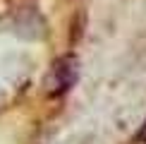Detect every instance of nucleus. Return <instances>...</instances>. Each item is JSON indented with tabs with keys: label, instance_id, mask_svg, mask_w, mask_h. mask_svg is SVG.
Listing matches in <instances>:
<instances>
[{
	"label": "nucleus",
	"instance_id": "f03ea898",
	"mask_svg": "<svg viewBox=\"0 0 146 144\" xmlns=\"http://www.w3.org/2000/svg\"><path fill=\"white\" fill-rule=\"evenodd\" d=\"M139 142H141V144H146V123H144L141 132H139Z\"/></svg>",
	"mask_w": 146,
	"mask_h": 144
},
{
	"label": "nucleus",
	"instance_id": "f257e3e1",
	"mask_svg": "<svg viewBox=\"0 0 146 144\" xmlns=\"http://www.w3.org/2000/svg\"><path fill=\"white\" fill-rule=\"evenodd\" d=\"M74 79H77V60L70 58V55L60 58L58 63H53L50 72H48V79H46L48 94H53V96L65 94L74 84Z\"/></svg>",
	"mask_w": 146,
	"mask_h": 144
}]
</instances>
